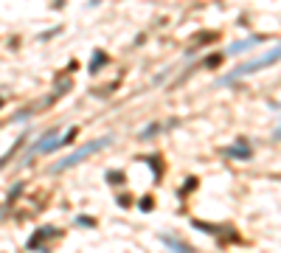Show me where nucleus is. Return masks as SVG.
<instances>
[{
    "label": "nucleus",
    "instance_id": "f257e3e1",
    "mask_svg": "<svg viewBox=\"0 0 281 253\" xmlns=\"http://www.w3.org/2000/svg\"><path fill=\"white\" fill-rule=\"evenodd\" d=\"M279 59H281V45H279V48H273V51H267V54H261V57L253 59V62H245V65H239L234 73L222 76V79H219V84H231V82L242 79V76L253 73V70H259V68H264V65H270V62H279Z\"/></svg>",
    "mask_w": 281,
    "mask_h": 253
},
{
    "label": "nucleus",
    "instance_id": "f03ea898",
    "mask_svg": "<svg viewBox=\"0 0 281 253\" xmlns=\"http://www.w3.org/2000/svg\"><path fill=\"white\" fill-rule=\"evenodd\" d=\"M112 144V138L110 135H104V138H99V141H93V144H85L82 149H76L73 155H67L65 161H59L54 166V172H65V169H70V166H76V163H82L85 158H90V155H96L99 149H104V147H110Z\"/></svg>",
    "mask_w": 281,
    "mask_h": 253
},
{
    "label": "nucleus",
    "instance_id": "7ed1b4c3",
    "mask_svg": "<svg viewBox=\"0 0 281 253\" xmlns=\"http://www.w3.org/2000/svg\"><path fill=\"white\" fill-rule=\"evenodd\" d=\"M259 40H261V37H250V40H247V42H236V45L231 48V54H242V51H245V48H247V51H250V45H256Z\"/></svg>",
    "mask_w": 281,
    "mask_h": 253
},
{
    "label": "nucleus",
    "instance_id": "20e7f679",
    "mask_svg": "<svg viewBox=\"0 0 281 253\" xmlns=\"http://www.w3.org/2000/svg\"><path fill=\"white\" fill-rule=\"evenodd\" d=\"M48 236H56V231H40V233H37V236L28 242V248H37V245H40L43 239H48Z\"/></svg>",
    "mask_w": 281,
    "mask_h": 253
}]
</instances>
